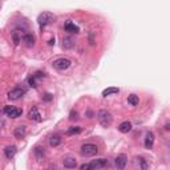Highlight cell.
Masks as SVG:
<instances>
[{
	"label": "cell",
	"mask_w": 170,
	"mask_h": 170,
	"mask_svg": "<svg viewBox=\"0 0 170 170\" xmlns=\"http://www.w3.org/2000/svg\"><path fill=\"white\" fill-rule=\"evenodd\" d=\"M120 92L118 88H114V87H110V88H106L105 91H103V96L106 97V96H110V95H116V93Z\"/></svg>",
	"instance_id": "cell-20"
},
{
	"label": "cell",
	"mask_w": 170,
	"mask_h": 170,
	"mask_svg": "<svg viewBox=\"0 0 170 170\" xmlns=\"http://www.w3.org/2000/svg\"><path fill=\"white\" fill-rule=\"evenodd\" d=\"M154 145V134L152 132H148L145 136V148L146 149H152Z\"/></svg>",
	"instance_id": "cell-14"
},
{
	"label": "cell",
	"mask_w": 170,
	"mask_h": 170,
	"mask_svg": "<svg viewBox=\"0 0 170 170\" xmlns=\"http://www.w3.org/2000/svg\"><path fill=\"white\" fill-rule=\"evenodd\" d=\"M64 29H65L67 32H69V33H75V35H77V33L80 32V28L75 23H72L71 20L65 21V24H64Z\"/></svg>",
	"instance_id": "cell-7"
},
{
	"label": "cell",
	"mask_w": 170,
	"mask_h": 170,
	"mask_svg": "<svg viewBox=\"0 0 170 170\" xmlns=\"http://www.w3.org/2000/svg\"><path fill=\"white\" fill-rule=\"evenodd\" d=\"M52 65L55 69H57V71H65L72 65V61L67 57H60V59H56V60L52 63Z\"/></svg>",
	"instance_id": "cell-3"
},
{
	"label": "cell",
	"mask_w": 170,
	"mask_h": 170,
	"mask_svg": "<svg viewBox=\"0 0 170 170\" xmlns=\"http://www.w3.org/2000/svg\"><path fill=\"white\" fill-rule=\"evenodd\" d=\"M97 120H99V122H100L101 126L108 127V126L112 125V122H113V116H112V113H110V112H108V110L101 109L100 112L97 113Z\"/></svg>",
	"instance_id": "cell-1"
},
{
	"label": "cell",
	"mask_w": 170,
	"mask_h": 170,
	"mask_svg": "<svg viewBox=\"0 0 170 170\" xmlns=\"http://www.w3.org/2000/svg\"><path fill=\"white\" fill-rule=\"evenodd\" d=\"M35 156H36L37 161H41L42 158H44V156H45L44 148H42V146H36L35 148Z\"/></svg>",
	"instance_id": "cell-18"
},
{
	"label": "cell",
	"mask_w": 170,
	"mask_h": 170,
	"mask_svg": "<svg viewBox=\"0 0 170 170\" xmlns=\"http://www.w3.org/2000/svg\"><path fill=\"white\" fill-rule=\"evenodd\" d=\"M137 162L140 164V168H141V170H149V164H148V161L144 158V157H138Z\"/></svg>",
	"instance_id": "cell-21"
},
{
	"label": "cell",
	"mask_w": 170,
	"mask_h": 170,
	"mask_svg": "<svg viewBox=\"0 0 170 170\" xmlns=\"http://www.w3.org/2000/svg\"><path fill=\"white\" fill-rule=\"evenodd\" d=\"M80 170H95V169L91 166V164H84L80 166Z\"/></svg>",
	"instance_id": "cell-27"
},
{
	"label": "cell",
	"mask_w": 170,
	"mask_h": 170,
	"mask_svg": "<svg viewBox=\"0 0 170 170\" xmlns=\"http://www.w3.org/2000/svg\"><path fill=\"white\" fill-rule=\"evenodd\" d=\"M21 114H23V110L18 109V108H15V106H14V109H12L11 112L8 113V117H11V118H19V117H21Z\"/></svg>",
	"instance_id": "cell-19"
},
{
	"label": "cell",
	"mask_w": 170,
	"mask_h": 170,
	"mask_svg": "<svg viewBox=\"0 0 170 170\" xmlns=\"http://www.w3.org/2000/svg\"><path fill=\"white\" fill-rule=\"evenodd\" d=\"M12 39H14V42H15L16 45L20 44V41H21V32L15 31L14 33H12Z\"/></svg>",
	"instance_id": "cell-24"
},
{
	"label": "cell",
	"mask_w": 170,
	"mask_h": 170,
	"mask_svg": "<svg viewBox=\"0 0 170 170\" xmlns=\"http://www.w3.org/2000/svg\"><path fill=\"white\" fill-rule=\"evenodd\" d=\"M28 84L31 85V87H33V88H36V87H37V85H36V79L33 77V76H32V77H29V79H28Z\"/></svg>",
	"instance_id": "cell-26"
},
{
	"label": "cell",
	"mask_w": 170,
	"mask_h": 170,
	"mask_svg": "<svg viewBox=\"0 0 170 170\" xmlns=\"http://www.w3.org/2000/svg\"><path fill=\"white\" fill-rule=\"evenodd\" d=\"M49 45H55V39H52V40H49Z\"/></svg>",
	"instance_id": "cell-30"
},
{
	"label": "cell",
	"mask_w": 170,
	"mask_h": 170,
	"mask_svg": "<svg viewBox=\"0 0 170 170\" xmlns=\"http://www.w3.org/2000/svg\"><path fill=\"white\" fill-rule=\"evenodd\" d=\"M127 103H129L130 105H133V106L138 105V103H140L138 96H137V95H130V96H127Z\"/></svg>",
	"instance_id": "cell-22"
},
{
	"label": "cell",
	"mask_w": 170,
	"mask_h": 170,
	"mask_svg": "<svg viewBox=\"0 0 170 170\" xmlns=\"http://www.w3.org/2000/svg\"><path fill=\"white\" fill-rule=\"evenodd\" d=\"M52 99H53V96L51 95V93H45V95L42 96V100H44V101H47V103H49V101H52Z\"/></svg>",
	"instance_id": "cell-25"
},
{
	"label": "cell",
	"mask_w": 170,
	"mask_h": 170,
	"mask_svg": "<svg viewBox=\"0 0 170 170\" xmlns=\"http://www.w3.org/2000/svg\"><path fill=\"white\" fill-rule=\"evenodd\" d=\"M25 89L24 88H21V87H18V88H15V89H12V91L8 93V99L10 100H19L21 99L24 95H25Z\"/></svg>",
	"instance_id": "cell-5"
},
{
	"label": "cell",
	"mask_w": 170,
	"mask_h": 170,
	"mask_svg": "<svg viewBox=\"0 0 170 170\" xmlns=\"http://www.w3.org/2000/svg\"><path fill=\"white\" fill-rule=\"evenodd\" d=\"M106 165H108V160H106V158H97V160H95V161H92L91 166L95 169V170H97V169H103V168H105Z\"/></svg>",
	"instance_id": "cell-9"
},
{
	"label": "cell",
	"mask_w": 170,
	"mask_h": 170,
	"mask_svg": "<svg viewBox=\"0 0 170 170\" xmlns=\"http://www.w3.org/2000/svg\"><path fill=\"white\" fill-rule=\"evenodd\" d=\"M28 117L31 118L32 121H36V122H41V120H42V117H41V114L39 112V109H37L36 106H32V108L29 109Z\"/></svg>",
	"instance_id": "cell-6"
},
{
	"label": "cell",
	"mask_w": 170,
	"mask_h": 170,
	"mask_svg": "<svg viewBox=\"0 0 170 170\" xmlns=\"http://www.w3.org/2000/svg\"><path fill=\"white\" fill-rule=\"evenodd\" d=\"M55 20H56V16L53 14H51V12H42L37 18V23H39L40 28H44L47 25H49L51 23H53Z\"/></svg>",
	"instance_id": "cell-2"
},
{
	"label": "cell",
	"mask_w": 170,
	"mask_h": 170,
	"mask_svg": "<svg viewBox=\"0 0 170 170\" xmlns=\"http://www.w3.org/2000/svg\"><path fill=\"white\" fill-rule=\"evenodd\" d=\"M61 144V137L59 134H53V136H51L49 137V145L51 146H59Z\"/></svg>",
	"instance_id": "cell-17"
},
{
	"label": "cell",
	"mask_w": 170,
	"mask_h": 170,
	"mask_svg": "<svg viewBox=\"0 0 170 170\" xmlns=\"http://www.w3.org/2000/svg\"><path fill=\"white\" fill-rule=\"evenodd\" d=\"M63 165L68 169H75L77 166V161H76L73 157H65V158L63 160Z\"/></svg>",
	"instance_id": "cell-10"
},
{
	"label": "cell",
	"mask_w": 170,
	"mask_h": 170,
	"mask_svg": "<svg viewBox=\"0 0 170 170\" xmlns=\"http://www.w3.org/2000/svg\"><path fill=\"white\" fill-rule=\"evenodd\" d=\"M127 162V157L125 154H118L116 157V166L118 170H124Z\"/></svg>",
	"instance_id": "cell-8"
},
{
	"label": "cell",
	"mask_w": 170,
	"mask_h": 170,
	"mask_svg": "<svg viewBox=\"0 0 170 170\" xmlns=\"http://www.w3.org/2000/svg\"><path fill=\"white\" fill-rule=\"evenodd\" d=\"M75 47V39L71 36H67L63 39V48L64 49H71Z\"/></svg>",
	"instance_id": "cell-15"
},
{
	"label": "cell",
	"mask_w": 170,
	"mask_h": 170,
	"mask_svg": "<svg viewBox=\"0 0 170 170\" xmlns=\"http://www.w3.org/2000/svg\"><path fill=\"white\" fill-rule=\"evenodd\" d=\"M81 127L80 126H71L69 129H68V132H67V134L68 136H73V134H79V133H81Z\"/></svg>",
	"instance_id": "cell-23"
},
{
	"label": "cell",
	"mask_w": 170,
	"mask_h": 170,
	"mask_svg": "<svg viewBox=\"0 0 170 170\" xmlns=\"http://www.w3.org/2000/svg\"><path fill=\"white\" fill-rule=\"evenodd\" d=\"M132 122L130 121H124V122H121L120 125H118V132L120 133H129V132L132 130Z\"/></svg>",
	"instance_id": "cell-11"
},
{
	"label": "cell",
	"mask_w": 170,
	"mask_h": 170,
	"mask_svg": "<svg viewBox=\"0 0 170 170\" xmlns=\"http://www.w3.org/2000/svg\"><path fill=\"white\" fill-rule=\"evenodd\" d=\"M33 77H35V79H41V77H44V73H42V72H36V73L33 75Z\"/></svg>",
	"instance_id": "cell-29"
},
{
	"label": "cell",
	"mask_w": 170,
	"mask_h": 170,
	"mask_svg": "<svg viewBox=\"0 0 170 170\" xmlns=\"http://www.w3.org/2000/svg\"><path fill=\"white\" fill-rule=\"evenodd\" d=\"M69 118H71V120H77V118H79V113L76 112V110H72Z\"/></svg>",
	"instance_id": "cell-28"
},
{
	"label": "cell",
	"mask_w": 170,
	"mask_h": 170,
	"mask_svg": "<svg viewBox=\"0 0 170 170\" xmlns=\"http://www.w3.org/2000/svg\"><path fill=\"white\" fill-rule=\"evenodd\" d=\"M99 153V148L95 144H84L81 146V154L84 157H93Z\"/></svg>",
	"instance_id": "cell-4"
},
{
	"label": "cell",
	"mask_w": 170,
	"mask_h": 170,
	"mask_svg": "<svg viewBox=\"0 0 170 170\" xmlns=\"http://www.w3.org/2000/svg\"><path fill=\"white\" fill-rule=\"evenodd\" d=\"M25 133H27V126H24V125L15 127V130H14V136L16 138H23L25 136Z\"/></svg>",
	"instance_id": "cell-13"
},
{
	"label": "cell",
	"mask_w": 170,
	"mask_h": 170,
	"mask_svg": "<svg viewBox=\"0 0 170 170\" xmlns=\"http://www.w3.org/2000/svg\"><path fill=\"white\" fill-rule=\"evenodd\" d=\"M23 41H24L25 45L31 48V47L35 45L36 39H35V36H33V35H31V33H25V35L23 36Z\"/></svg>",
	"instance_id": "cell-12"
},
{
	"label": "cell",
	"mask_w": 170,
	"mask_h": 170,
	"mask_svg": "<svg viewBox=\"0 0 170 170\" xmlns=\"http://www.w3.org/2000/svg\"><path fill=\"white\" fill-rule=\"evenodd\" d=\"M16 152H18V149H16L15 145H10V146H6V149H4V154H6L7 158H12Z\"/></svg>",
	"instance_id": "cell-16"
}]
</instances>
